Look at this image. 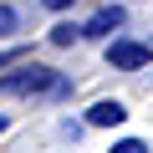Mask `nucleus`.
Listing matches in <instances>:
<instances>
[{
    "instance_id": "nucleus-1",
    "label": "nucleus",
    "mask_w": 153,
    "mask_h": 153,
    "mask_svg": "<svg viewBox=\"0 0 153 153\" xmlns=\"http://www.w3.org/2000/svg\"><path fill=\"white\" fill-rule=\"evenodd\" d=\"M56 82H61V76L51 66H21L10 76H0V92H5V97H51Z\"/></svg>"
},
{
    "instance_id": "nucleus-2",
    "label": "nucleus",
    "mask_w": 153,
    "mask_h": 153,
    "mask_svg": "<svg viewBox=\"0 0 153 153\" xmlns=\"http://www.w3.org/2000/svg\"><path fill=\"white\" fill-rule=\"evenodd\" d=\"M107 61H112L117 71H138V66L153 61V51H148L143 41H112V46H107Z\"/></svg>"
},
{
    "instance_id": "nucleus-3",
    "label": "nucleus",
    "mask_w": 153,
    "mask_h": 153,
    "mask_svg": "<svg viewBox=\"0 0 153 153\" xmlns=\"http://www.w3.org/2000/svg\"><path fill=\"white\" fill-rule=\"evenodd\" d=\"M117 26H123V5H107V10H97V16L82 26V36H112Z\"/></svg>"
},
{
    "instance_id": "nucleus-4",
    "label": "nucleus",
    "mask_w": 153,
    "mask_h": 153,
    "mask_svg": "<svg viewBox=\"0 0 153 153\" xmlns=\"http://www.w3.org/2000/svg\"><path fill=\"white\" fill-rule=\"evenodd\" d=\"M123 117H128V107H123V102H97V107L87 112V123H92V128H117Z\"/></svg>"
},
{
    "instance_id": "nucleus-5",
    "label": "nucleus",
    "mask_w": 153,
    "mask_h": 153,
    "mask_svg": "<svg viewBox=\"0 0 153 153\" xmlns=\"http://www.w3.org/2000/svg\"><path fill=\"white\" fill-rule=\"evenodd\" d=\"M76 36H82V26H66V21H61V26H51V41H56V46H71Z\"/></svg>"
},
{
    "instance_id": "nucleus-6",
    "label": "nucleus",
    "mask_w": 153,
    "mask_h": 153,
    "mask_svg": "<svg viewBox=\"0 0 153 153\" xmlns=\"http://www.w3.org/2000/svg\"><path fill=\"white\" fill-rule=\"evenodd\" d=\"M16 26H21V21H16V10H10V5H0V41H5Z\"/></svg>"
},
{
    "instance_id": "nucleus-7",
    "label": "nucleus",
    "mask_w": 153,
    "mask_h": 153,
    "mask_svg": "<svg viewBox=\"0 0 153 153\" xmlns=\"http://www.w3.org/2000/svg\"><path fill=\"white\" fill-rule=\"evenodd\" d=\"M112 153H148V148H143L138 138H123V143H112Z\"/></svg>"
},
{
    "instance_id": "nucleus-8",
    "label": "nucleus",
    "mask_w": 153,
    "mask_h": 153,
    "mask_svg": "<svg viewBox=\"0 0 153 153\" xmlns=\"http://www.w3.org/2000/svg\"><path fill=\"white\" fill-rule=\"evenodd\" d=\"M41 5H46V10H71L76 0H41Z\"/></svg>"
},
{
    "instance_id": "nucleus-9",
    "label": "nucleus",
    "mask_w": 153,
    "mask_h": 153,
    "mask_svg": "<svg viewBox=\"0 0 153 153\" xmlns=\"http://www.w3.org/2000/svg\"><path fill=\"white\" fill-rule=\"evenodd\" d=\"M5 61H16V51H0V66H5Z\"/></svg>"
},
{
    "instance_id": "nucleus-10",
    "label": "nucleus",
    "mask_w": 153,
    "mask_h": 153,
    "mask_svg": "<svg viewBox=\"0 0 153 153\" xmlns=\"http://www.w3.org/2000/svg\"><path fill=\"white\" fill-rule=\"evenodd\" d=\"M0 133H5V117H0Z\"/></svg>"
}]
</instances>
